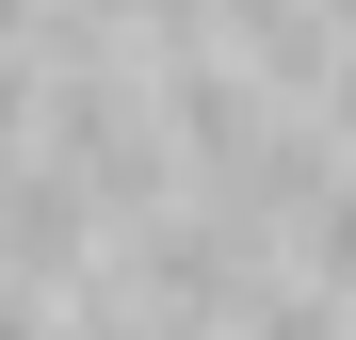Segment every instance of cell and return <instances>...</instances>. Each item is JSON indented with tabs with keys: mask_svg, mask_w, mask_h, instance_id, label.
Wrapping results in <instances>:
<instances>
[{
	"mask_svg": "<svg viewBox=\"0 0 356 340\" xmlns=\"http://www.w3.org/2000/svg\"><path fill=\"white\" fill-rule=\"evenodd\" d=\"M308 130H324V146H356V49L324 65V97H308Z\"/></svg>",
	"mask_w": 356,
	"mask_h": 340,
	"instance_id": "1",
	"label": "cell"
}]
</instances>
